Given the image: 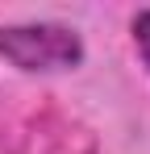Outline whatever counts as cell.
<instances>
[{"label":"cell","instance_id":"6da1fadb","mask_svg":"<svg viewBox=\"0 0 150 154\" xmlns=\"http://www.w3.org/2000/svg\"><path fill=\"white\" fill-rule=\"evenodd\" d=\"M83 38L63 21H17L0 25V58L25 75H58L83 63Z\"/></svg>","mask_w":150,"mask_h":154},{"label":"cell","instance_id":"7a4b0ae2","mask_svg":"<svg viewBox=\"0 0 150 154\" xmlns=\"http://www.w3.org/2000/svg\"><path fill=\"white\" fill-rule=\"evenodd\" d=\"M129 33H133V46H138V54H142V63H146V71H150V8L133 13Z\"/></svg>","mask_w":150,"mask_h":154}]
</instances>
